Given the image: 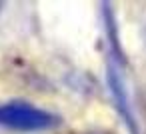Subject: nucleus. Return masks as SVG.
Wrapping results in <instances>:
<instances>
[{
    "label": "nucleus",
    "instance_id": "nucleus-1",
    "mask_svg": "<svg viewBox=\"0 0 146 134\" xmlns=\"http://www.w3.org/2000/svg\"><path fill=\"white\" fill-rule=\"evenodd\" d=\"M62 118L28 102L12 100L0 104V126L16 132H42L60 126Z\"/></svg>",
    "mask_w": 146,
    "mask_h": 134
},
{
    "label": "nucleus",
    "instance_id": "nucleus-2",
    "mask_svg": "<svg viewBox=\"0 0 146 134\" xmlns=\"http://www.w3.org/2000/svg\"><path fill=\"white\" fill-rule=\"evenodd\" d=\"M106 78H108V88H110V94L114 98V104H116L120 116L124 118V122L130 128V132L138 134V126H136V118L132 114V106H130V100H128L126 84H124V78H122V74H120V70H118V66H116L114 60H110V64H108Z\"/></svg>",
    "mask_w": 146,
    "mask_h": 134
}]
</instances>
